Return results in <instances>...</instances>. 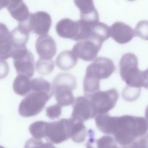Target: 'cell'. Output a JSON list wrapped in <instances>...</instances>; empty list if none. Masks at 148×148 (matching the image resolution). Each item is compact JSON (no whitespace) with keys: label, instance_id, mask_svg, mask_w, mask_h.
I'll return each instance as SVG.
<instances>
[{"label":"cell","instance_id":"obj_1","mask_svg":"<svg viewBox=\"0 0 148 148\" xmlns=\"http://www.w3.org/2000/svg\"><path fill=\"white\" fill-rule=\"evenodd\" d=\"M147 120L142 117L130 115L116 116L113 135L116 142L126 146L146 135Z\"/></svg>","mask_w":148,"mask_h":148},{"label":"cell","instance_id":"obj_2","mask_svg":"<svg viewBox=\"0 0 148 148\" xmlns=\"http://www.w3.org/2000/svg\"><path fill=\"white\" fill-rule=\"evenodd\" d=\"M119 66L121 77L127 86L135 88L147 87V71L139 70L138 58L134 54H123Z\"/></svg>","mask_w":148,"mask_h":148},{"label":"cell","instance_id":"obj_3","mask_svg":"<svg viewBox=\"0 0 148 148\" xmlns=\"http://www.w3.org/2000/svg\"><path fill=\"white\" fill-rule=\"evenodd\" d=\"M91 28L84 24L80 20L73 21L68 18L61 19L56 26L57 33L60 37L76 41L89 38Z\"/></svg>","mask_w":148,"mask_h":148},{"label":"cell","instance_id":"obj_4","mask_svg":"<svg viewBox=\"0 0 148 148\" xmlns=\"http://www.w3.org/2000/svg\"><path fill=\"white\" fill-rule=\"evenodd\" d=\"M53 95L44 91H35L28 94L18 106L20 115L24 117L34 116L39 113Z\"/></svg>","mask_w":148,"mask_h":148},{"label":"cell","instance_id":"obj_5","mask_svg":"<svg viewBox=\"0 0 148 148\" xmlns=\"http://www.w3.org/2000/svg\"><path fill=\"white\" fill-rule=\"evenodd\" d=\"M103 41L94 35L78 41L73 47L72 52L77 58L86 61L94 60L101 49Z\"/></svg>","mask_w":148,"mask_h":148},{"label":"cell","instance_id":"obj_6","mask_svg":"<svg viewBox=\"0 0 148 148\" xmlns=\"http://www.w3.org/2000/svg\"><path fill=\"white\" fill-rule=\"evenodd\" d=\"M11 57L18 75H24L29 78L34 75V58L26 47L13 49Z\"/></svg>","mask_w":148,"mask_h":148},{"label":"cell","instance_id":"obj_7","mask_svg":"<svg viewBox=\"0 0 148 148\" xmlns=\"http://www.w3.org/2000/svg\"><path fill=\"white\" fill-rule=\"evenodd\" d=\"M118 98L117 90L113 88L106 91H99L88 98L94 105L97 114H106L112 109L116 105Z\"/></svg>","mask_w":148,"mask_h":148},{"label":"cell","instance_id":"obj_8","mask_svg":"<svg viewBox=\"0 0 148 148\" xmlns=\"http://www.w3.org/2000/svg\"><path fill=\"white\" fill-rule=\"evenodd\" d=\"M114 69L115 66L112 60L104 57H99L87 67L85 76L100 81L101 79L110 77Z\"/></svg>","mask_w":148,"mask_h":148},{"label":"cell","instance_id":"obj_9","mask_svg":"<svg viewBox=\"0 0 148 148\" xmlns=\"http://www.w3.org/2000/svg\"><path fill=\"white\" fill-rule=\"evenodd\" d=\"M46 137L53 143L59 144L70 138L69 119H62L57 121L47 123Z\"/></svg>","mask_w":148,"mask_h":148},{"label":"cell","instance_id":"obj_10","mask_svg":"<svg viewBox=\"0 0 148 148\" xmlns=\"http://www.w3.org/2000/svg\"><path fill=\"white\" fill-rule=\"evenodd\" d=\"M97 114L96 109L89 98L80 96L75 99L72 119L83 122L95 117Z\"/></svg>","mask_w":148,"mask_h":148},{"label":"cell","instance_id":"obj_11","mask_svg":"<svg viewBox=\"0 0 148 148\" xmlns=\"http://www.w3.org/2000/svg\"><path fill=\"white\" fill-rule=\"evenodd\" d=\"M27 21L30 31L40 36L46 35L51 25L50 14L43 11L30 13Z\"/></svg>","mask_w":148,"mask_h":148},{"label":"cell","instance_id":"obj_12","mask_svg":"<svg viewBox=\"0 0 148 148\" xmlns=\"http://www.w3.org/2000/svg\"><path fill=\"white\" fill-rule=\"evenodd\" d=\"M76 6L79 9L82 23L92 27L99 22L98 13L92 1H75Z\"/></svg>","mask_w":148,"mask_h":148},{"label":"cell","instance_id":"obj_13","mask_svg":"<svg viewBox=\"0 0 148 148\" xmlns=\"http://www.w3.org/2000/svg\"><path fill=\"white\" fill-rule=\"evenodd\" d=\"M35 48L40 59L44 60H51L57 51L56 44L54 39L47 34L38 37L36 41Z\"/></svg>","mask_w":148,"mask_h":148},{"label":"cell","instance_id":"obj_14","mask_svg":"<svg viewBox=\"0 0 148 148\" xmlns=\"http://www.w3.org/2000/svg\"><path fill=\"white\" fill-rule=\"evenodd\" d=\"M110 36L113 40L120 44L130 42L135 35L134 30L127 24L117 21L110 27Z\"/></svg>","mask_w":148,"mask_h":148},{"label":"cell","instance_id":"obj_15","mask_svg":"<svg viewBox=\"0 0 148 148\" xmlns=\"http://www.w3.org/2000/svg\"><path fill=\"white\" fill-rule=\"evenodd\" d=\"M26 21L19 23L18 26L10 32V40L13 49L25 47L31 32Z\"/></svg>","mask_w":148,"mask_h":148},{"label":"cell","instance_id":"obj_16","mask_svg":"<svg viewBox=\"0 0 148 148\" xmlns=\"http://www.w3.org/2000/svg\"><path fill=\"white\" fill-rule=\"evenodd\" d=\"M6 7L12 17L19 23L25 21L29 16L28 8L22 1H8Z\"/></svg>","mask_w":148,"mask_h":148},{"label":"cell","instance_id":"obj_17","mask_svg":"<svg viewBox=\"0 0 148 148\" xmlns=\"http://www.w3.org/2000/svg\"><path fill=\"white\" fill-rule=\"evenodd\" d=\"M13 47L10 40V32L5 24L0 23V58L3 60L12 56Z\"/></svg>","mask_w":148,"mask_h":148},{"label":"cell","instance_id":"obj_18","mask_svg":"<svg viewBox=\"0 0 148 148\" xmlns=\"http://www.w3.org/2000/svg\"><path fill=\"white\" fill-rule=\"evenodd\" d=\"M69 135L72 140L76 143H82L87 136V131L82 121L69 119Z\"/></svg>","mask_w":148,"mask_h":148},{"label":"cell","instance_id":"obj_19","mask_svg":"<svg viewBox=\"0 0 148 148\" xmlns=\"http://www.w3.org/2000/svg\"><path fill=\"white\" fill-rule=\"evenodd\" d=\"M90 138L86 143V148H117L114 138L111 136H103L98 139L94 138L93 131H89Z\"/></svg>","mask_w":148,"mask_h":148},{"label":"cell","instance_id":"obj_20","mask_svg":"<svg viewBox=\"0 0 148 148\" xmlns=\"http://www.w3.org/2000/svg\"><path fill=\"white\" fill-rule=\"evenodd\" d=\"M116 116H111L108 114H100L95 116L97 127L102 132L112 134L114 130Z\"/></svg>","mask_w":148,"mask_h":148},{"label":"cell","instance_id":"obj_21","mask_svg":"<svg viewBox=\"0 0 148 148\" xmlns=\"http://www.w3.org/2000/svg\"><path fill=\"white\" fill-rule=\"evenodd\" d=\"M77 61V58L72 51L66 50L60 53L56 58V64L61 70L67 71L73 68Z\"/></svg>","mask_w":148,"mask_h":148},{"label":"cell","instance_id":"obj_22","mask_svg":"<svg viewBox=\"0 0 148 148\" xmlns=\"http://www.w3.org/2000/svg\"><path fill=\"white\" fill-rule=\"evenodd\" d=\"M77 87L76 78L68 73H62L57 75L53 81V89L58 88H68L72 91Z\"/></svg>","mask_w":148,"mask_h":148},{"label":"cell","instance_id":"obj_23","mask_svg":"<svg viewBox=\"0 0 148 148\" xmlns=\"http://www.w3.org/2000/svg\"><path fill=\"white\" fill-rule=\"evenodd\" d=\"M13 88L17 95H25L31 91V81L29 77L24 75H18L13 82Z\"/></svg>","mask_w":148,"mask_h":148},{"label":"cell","instance_id":"obj_24","mask_svg":"<svg viewBox=\"0 0 148 148\" xmlns=\"http://www.w3.org/2000/svg\"><path fill=\"white\" fill-rule=\"evenodd\" d=\"M53 93L56 101L61 106H66L73 104L75 98L72 90L68 88H58L53 89Z\"/></svg>","mask_w":148,"mask_h":148},{"label":"cell","instance_id":"obj_25","mask_svg":"<svg viewBox=\"0 0 148 148\" xmlns=\"http://www.w3.org/2000/svg\"><path fill=\"white\" fill-rule=\"evenodd\" d=\"M31 90L32 91H44L53 94L52 85L42 78H34L31 80Z\"/></svg>","mask_w":148,"mask_h":148},{"label":"cell","instance_id":"obj_26","mask_svg":"<svg viewBox=\"0 0 148 148\" xmlns=\"http://www.w3.org/2000/svg\"><path fill=\"white\" fill-rule=\"evenodd\" d=\"M100 81L84 76L83 80V90L84 93L87 98H89L94 93L99 91Z\"/></svg>","mask_w":148,"mask_h":148},{"label":"cell","instance_id":"obj_27","mask_svg":"<svg viewBox=\"0 0 148 148\" xmlns=\"http://www.w3.org/2000/svg\"><path fill=\"white\" fill-rule=\"evenodd\" d=\"M91 35L100 38L104 42L110 36V27L103 23L98 22L92 27Z\"/></svg>","mask_w":148,"mask_h":148},{"label":"cell","instance_id":"obj_28","mask_svg":"<svg viewBox=\"0 0 148 148\" xmlns=\"http://www.w3.org/2000/svg\"><path fill=\"white\" fill-rule=\"evenodd\" d=\"M47 122L38 121L31 124L29 127V131L34 138L40 140L46 137V127Z\"/></svg>","mask_w":148,"mask_h":148},{"label":"cell","instance_id":"obj_29","mask_svg":"<svg viewBox=\"0 0 148 148\" xmlns=\"http://www.w3.org/2000/svg\"><path fill=\"white\" fill-rule=\"evenodd\" d=\"M54 67V63L52 60H44L39 59L35 64L36 71L42 75H46L51 73Z\"/></svg>","mask_w":148,"mask_h":148},{"label":"cell","instance_id":"obj_30","mask_svg":"<svg viewBox=\"0 0 148 148\" xmlns=\"http://www.w3.org/2000/svg\"><path fill=\"white\" fill-rule=\"evenodd\" d=\"M140 94V88H135L127 86L122 91L123 98L128 102L137 99Z\"/></svg>","mask_w":148,"mask_h":148},{"label":"cell","instance_id":"obj_31","mask_svg":"<svg viewBox=\"0 0 148 148\" xmlns=\"http://www.w3.org/2000/svg\"><path fill=\"white\" fill-rule=\"evenodd\" d=\"M24 148H56L51 143H43L40 140L35 138L28 139L24 146Z\"/></svg>","mask_w":148,"mask_h":148},{"label":"cell","instance_id":"obj_32","mask_svg":"<svg viewBox=\"0 0 148 148\" xmlns=\"http://www.w3.org/2000/svg\"><path fill=\"white\" fill-rule=\"evenodd\" d=\"M122 148H147V135L140 137L129 145L122 146Z\"/></svg>","mask_w":148,"mask_h":148},{"label":"cell","instance_id":"obj_33","mask_svg":"<svg viewBox=\"0 0 148 148\" xmlns=\"http://www.w3.org/2000/svg\"><path fill=\"white\" fill-rule=\"evenodd\" d=\"M61 107L62 106L57 103L46 108V112L47 116L51 119L58 118L59 116L61 114Z\"/></svg>","mask_w":148,"mask_h":148},{"label":"cell","instance_id":"obj_34","mask_svg":"<svg viewBox=\"0 0 148 148\" xmlns=\"http://www.w3.org/2000/svg\"><path fill=\"white\" fill-rule=\"evenodd\" d=\"M147 21H141L138 23L136 28L134 31V34L139 36L142 39H147Z\"/></svg>","mask_w":148,"mask_h":148},{"label":"cell","instance_id":"obj_35","mask_svg":"<svg viewBox=\"0 0 148 148\" xmlns=\"http://www.w3.org/2000/svg\"><path fill=\"white\" fill-rule=\"evenodd\" d=\"M9 71L8 64L5 60L0 58V79L5 77Z\"/></svg>","mask_w":148,"mask_h":148},{"label":"cell","instance_id":"obj_36","mask_svg":"<svg viewBox=\"0 0 148 148\" xmlns=\"http://www.w3.org/2000/svg\"><path fill=\"white\" fill-rule=\"evenodd\" d=\"M8 1H1L0 0V10L7 6Z\"/></svg>","mask_w":148,"mask_h":148},{"label":"cell","instance_id":"obj_37","mask_svg":"<svg viewBox=\"0 0 148 148\" xmlns=\"http://www.w3.org/2000/svg\"><path fill=\"white\" fill-rule=\"evenodd\" d=\"M0 148H5V147H3V146H1V145H0Z\"/></svg>","mask_w":148,"mask_h":148}]
</instances>
